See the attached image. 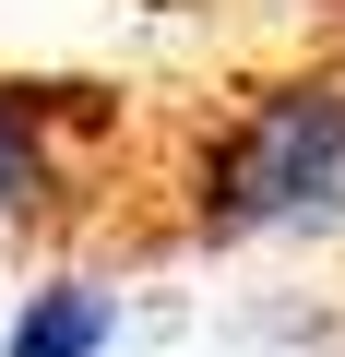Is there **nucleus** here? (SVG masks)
<instances>
[{
  "label": "nucleus",
  "instance_id": "1",
  "mask_svg": "<svg viewBox=\"0 0 345 357\" xmlns=\"http://www.w3.org/2000/svg\"><path fill=\"white\" fill-rule=\"evenodd\" d=\"M191 215H203V238H227V250L333 238V227H345V84H333V72L262 84V96L215 131V155H203V178H191Z\"/></svg>",
  "mask_w": 345,
  "mask_h": 357
},
{
  "label": "nucleus",
  "instance_id": "2",
  "mask_svg": "<svg viewBox=\"0 0 345 357\" xmlns=\"http://www.w3.org/2000/svg\"><path fill=\"white\" fill-rule=\"evenodd\" d=\"M0 357H119V286H95V274L24 286L0 321Z\"/></svg>",
  "mask_w": 345,
  "mask_h": 357
},
{
  "label": "nucleus",
  "instance_id": "3",
  "mask_svg": "<svg viewBox=\"0 0 345 357\" xmlns=\"http://www.w3.org/2000/svg\"><path fill=\"white\" fill-rule=\"evenodd\" d=\"M48 191H60V155H48V107L0 84V227H24Z\"/></svg>",
  "mask_w": 345,
  "mask_h": 357
}]
</instances>
